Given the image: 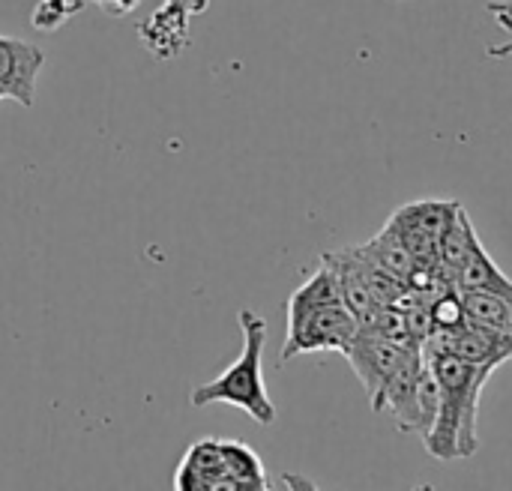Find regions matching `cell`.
Listing matches in <instances>:
<instances>
[{"instance_id":"1","label":"cell","mask_w":512,"mask_h":491,"mask_svg":"<svg viewBox=\"0 0 512 491\" xmlns=\"http://www.w3.org/2000/svg\"><path fill=\"white\" fill-rule=\"evenodd\" d=\"M423 357L441 387L438 420L432 432L423 438L426 450L441 462L468 459L477 453V405H480V390L492 378V369L474 366L444 351L423 348Z\"/></svg>"},{"instance_id":"2","label":"cell","mask_w":512,"mask_h":491,"mask_svg":"<svg viewBox=\"0 0 512 491\" xmlns=\"http://www.w3.org/2000/svg\"><path fill=\"white\" fill-rule=\"evenodd\" d=\"M240 330H243V351L240 357L213 381L198 384L189 393L192 408H207V405H231L246 411L258 426H273L276 423V405L267 396L264 384V345H267V321L252 312L240 309L237 312Z\"/></svg>"},{"instance_id":"3","label":"cell","mask_w":512,"mask_h":491,"mask_svg":"<svg viewBox=\"0 0 512 491\" xmlns=\"http://www.w3.org/2000/svg\"><path fill=\"white\" fill-rule=\"evenodd\" d=\"M357 330H360V321L345 306V300L312 306V309L288 318V333H285V345H282L279 360L288 363L300 354H315V351L345 354L351 339L357 336Z\"/></svg>"},{"instance_id":"4","label":"cell","mask_w":512,"mask_h":491,"mask_svg":"<svg viewBox=\"0 0 512 491\" xmlns=\"http://www.w3.org/2000/svg\"><path fill=\"white\" fill-rule=\"evenodd\" d=\"M411 345H423V342H393L381 333H375L372 327H360L357 336L351 339L345 357L354 366L357 378L363 381L369 402L378 396V390L384 387V381L390 378V372L399 366V360L405 357V351Z\"/></svg>"},{"instance_id":"5","label":"cell","mask_w":512,"mask_h":491,"mask_svg":"<svg viewBox=\"0 0 512 491\" xmlns=\"http://www.w3.org/2000/svg\"><path fill=\"white\" fill-rule=\"evenodd\" d=\"M426 369V357H423V345H411L405 351V357L399 360V366L390 372V378L384 381V387L378 390V396L372 399V411H393L396 426L402 432H414L417 435V381Z\"/></svg>"},{"instance_id":"6","label":"cell","mask_w":512,"mask_h":491,"mask_svg":"<svg viewBox=\"0 0 512 491\" xmlns=\"http://www.w3.org/2000/svg\"><path fill=\"white\" fill-rule=\"evenodd\" d=\"M42 66L45 57L36 45L15 36H0V84L6 90V99L30 108Z\"/></svg>"},{"instance_id":"7","label":"cell","mask_w":512,"mask_h":491,"mask_svg":"<svg viewBox=\"0 0 512 491\" xmlns=\"http://www.w3.org/2000/svg\"><path fill=\"white\" fill-rule=\"evenodd\" d=\"M177 491H228L225 474V456H222V438H201L195 441L186 456L180 459V468L174 474Z\"/></svg>"},{"instance_id":"8","label":"cell","mask_w":512,"mask_h":491,"mask_svg":"<svg viewBox=\"0 0 512 491\" xmlns=\"http://www.w3.org/2000/svg\"><path fill=\"white\" fill-rule=\"evenodd\" d=\"M465 321L512 336V288H474L459 291Z\"/></svg>"},{"instance_id":"9","label":"cell","mask_w":512,"mask_h":491,"mask_svg":"<svg viewBox=\"0 0 512 491\" xmlns=\"http://www.w3.org/2000/svg\"><path fill=\"white\" fill-rule=\"evenodd\" d=\"M222 456H225V474L228 491L234 489H267V471L261 456L246 447L243 441L222 438Z\"/></svg>"},{"instance_id":"10","label":"cell","mask_w":512,"mask_h":491,"mask_svg":"<svg viewBox=\"0 0 512 491\" xmlns=\"http://www.w3.org/2000/svg\"><path fill=\"white\" fill-rule=\"evenodd\" d=\"M477 240L480 237H477V231L471 225V216L459 204L453 222L447 225V231L441 234V243H438V270H450V285H453V276L459 273V267L468 261Z\"/></svg>"},{"instance_id":"11","label":"cell","mask_w":512,"mask_h":491,"mask_svg":"<svg viewBox=\"0 0 512 491\" xmlns=\"http://www.w3.org/2000/svg\"><path fill=\"white\" fill-rule=\"evenodd\" d=\"M459 210V201H438V198H426V201H414V204H405L393 213L396 222L402 225H411V228H420L426 234H432L438 243H441V234L447 231V225L453 222Z\"/></svg>"},{"instance_id":"12","label":"cell","mask_w":512,"mask_h":491,"mask_svg":"<svg viewBox=\"0 0 512 491\" xmlns=\"http://www.w3.org/2000/svg\"><path fill=\"white\" fill-rule=\"evenodd\" d=\"M474 288H512V279H507L501 267L489 258L483 240L474 243L468 261L453 276V291H474Z\"/></svg>"},{"instance_id":"13","label":"cell","mask_w":512,"mask_h":491,"mask_svg":"<svg viewBox=\"0 0 512 491\" xmlns=\"http://www.w3.org/2000/svg\"><path fill=\"white\" fill-rule=\"evenodd\" d=\"M438 408H441V387L426 366L417 381V435L420 438H426L432 432V426L438 420Z\"/></svg>"},{"instance_id":"14","label":"cell","mask_w":512,"mask_h":491,"mask_svg":"<svg viewBox=\"0 0 512 491\" xmlns=\"http://www.w3.org/2000/svg\"><path fill=\"white\" fill-rule=\"evenodd\" d=\"M81 6H84V0H42L33 12V27L51 33V30L63 27L72 15H78Z\"/></svg>"},{"instance_id":"15","label":"cell","mask_w":512,"mask_h":491,"mask_svg":"<svg viewBox=\"0 0 512 491\" xmlns=\"http://www.w3.org/2000/svg\"><path fill=\"white\" fill-rule=\"evenodd\" d=\"M489 15L507 30V33H512V0H492L489 6ZM512 54V39L510 42H504V45H489L486 48V57H510Z\"/></svg>"},{"instance_id":"16","label":"cell","mask_w":512,"mask_h":491,"mask_svg":"<svg viewBox=\"0 0 512 491\" xmlns=\"http://www.w3.org/2000/svg\"><path fill=\"white\" fill-rule=\"evenodd\" d=\"M99 3H102L111 15H126L138 0H99Z\"/></svg>"},{"instance_id":"17","label":"cell","mask_w":512,"mask_h":491,"mask_svg":"<svg viewBox=\"0 0 512 491\" xmlns=\"http://www.w3.org/2000/svg\"><path fill=\"white\" fill-rule=\"evenodd\" d=\"M174 3H180L186 12H204L207 9V0H174Z\"/></svg>"},{"instance_id":"18","label":"cell","mask_w":512,"mask_h":491,"mask_svg":"<svg viewBox=\"0 0 512 491\" xmlns=\"http://www.w3.org/2000/svg\"><path fill=\"white\" fill-rule=\"evenodd\" d=\"M0 99H6V90H3V84H0Z\"/></svg>"}]
</instances>
